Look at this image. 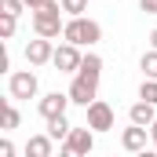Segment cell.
<instances>
[{
	"mask_svg": "<svg viewBox=\"0 0 157 157\" xmlns=\"http://www.w3.org/2000/svg\"><path fill=\"white\" fill-rule=\"evenodd\" d=\"M99 77H102V59H99L95 51H88L84 62H80V70L73 73V80H70V99H73V106H88V102L99 99Z\"/></svg>",
	"mask_w": 157,
	"mask_h": 157,
	"instance_id": "1",
	"label": "cell"
},
{
	"mask_svg": "<svg viewBox=\"0 0 157 157\" xmlns=\"http://www.w3.org/2000/svg\"><path fill=\"white\" fill-rule=\"evenodd\" d=\"M62 0H44L40 7H33V33L37 37H48V40H55V37H62Z\"/></svg>",
	"mask_w": 157,
	"mask_h": 157,
	"instance_id": "2",
	"label": "cell"
},
{
	"mask_svg": "<svg viewBox=\"0 0 157 157\" xmlns=\"http://www.w3.org/2000/svg\"><path fill=\"white\" fill-rule=\"evenodd\" d=\"M62 40H70V44H77V48H91V44L102 40V26H99L95 18H88V15H73V18L62 26Z\"/></svg>",
	"mask_w": 157,
	"mask_h": 157,
	"instance_id": "3",
	"label": "cell"
},
{
	"mask_svg": "<svg viewBox=\"0 0 157 157\" xmlns=\"http://www.w3.org/2000/svg\"><path fill=\"white\" fill-rule=\"evenodd\" d=\"M95 150V128L88 124V128H73L66 139H62V154L66 157H88Z\"/></svg>",
	"mask_w": 157,
	"mask_h": 157,
	"instance_id": "4",
	"label": "cell"
},
{
	"mask_svg": "<svg viewBox=\"0 0 157 157\" xmlns=\"http://www.w3.org/2000/svg\"><path fill=\"white\" fill-rule=\"evenodd\" d=\"M37 91H40V80L33 70H18V73L7 77V95L11 99H37Z\"/></svg>",
	"mask_w": 157,
	"mask_h": 157,
	"instance_id": "5",
	"label": "cell"
},
{
	"mask_svg": "<svg viewBox=\"0 0 157 157\" xmlns=\"http://www.w3.org/2000/svg\"><path fill=\"white\" fill-rule=\"evenodd\" d=\"M80 62H84V55H80L77 44H70V40H62L59 48H55V59H51V66L59 70V73H77Z\"/></svg>",
	"mask_w": 157,
	"mask_h": 157,
	"instance_id": "6",
	"label": "cell"
},
{
	"mask_svg": "<svg viewBox=\"0 0 157 157\" xmlns=\"http://www.w3.org/2000/svg\"><path fill=\"white\" fill-rule=\"evenodd\" d=\"M84 110H88V124H91L95 132H113V124H117V117H113V106H110V102L95 99V102H88Z\"/></svg>",
	"mask_w": 157,
	"mask_h": 157,
	"instance_id": "7",
	"label": "cell"
},
{
	"mask_svg": "<svg viewBox=\"0 0 157 157\" xmlns=\"http://www.w3.org/2000/svg\"><path fill=\"white\" fill-rule=\"evenodd\" d=\"M146 139H150V128L146 124H135V121L121 132V146L128 154H146Z\"/></svg>",
	"mask_w": 157,
	"mask_h": 157,
	"instance_id": "8",
	"label": "cell"
},
{
	"mask_svg": "<svg viewBox=\"0 0 157 157\" xmlns=\"http://www.w3.org/2000/svg\"><path fill=\"white\" fill-rule=\"evenodd\" d=\"M70 91H48L44 99H37V110H40V117L48 121V117H59V113H66L70 110Z\"/></svg>",
	"mask_w": 157,
	"mask_h": 157,
	"instance_id": "9",
	"label": "cell"
},
{
	"mask_svg": "<svg viewBox=\"0 0 157 157\" xmlns=\"http://www.w3.org/2000/svg\"><path fill=\"white\" fill-rule=\"evenodd\" d=\"M51 59H55V44L48 37H37V40L26 44V62H29V66H48Z\"/></svg>",
	"mask_w": 157,
	"mask_h": 157,
	"instance_id": "10",
	"label": "cell"
},
{
	"mask_svg": "<svg viewBox=\"0 0 157 157\" xmlns=\"http://www.w3.org/2000/svg\"><path fill=\"white\" fill-rule=\"evenodd\" d=\"M128 121H135V124H154L157 121V102H146V99H139V102H132L128 106Z\"/></svg>",
	"mask_w": 157,
	"mask_h": 157,
	"instance_id": "11",
	"label": "cell"
},
{
	"mask_svg": "<svg viewBox=\"0 0 157 157\" xmlns=\"http://www.w3.org/2000/svg\"><path fill=\"white\" fill-rule=\"evenodd\" d=\"M51 146H55V139L44 132V135H29V143H26V157H51Z\"/></svg>",
	"mask_w": 157,
	"mask_h": 157,
	"instance_id": "12",
	"label": "cell"
},
{
	"mask_svg": "<svg viewBox=\"0 0 157 157\" xmlns=\"http://www.w3.org/2000/svg\"><path fill=\"white\" fill-rule=\"evenodd\" d=\"M70 132H73V124L66 121V113H59V117H48V135H51L55 143H62Z\"/></svg>",
	"mask_w": 157,
	"mask_h": 157,
	"instance_id": "13",
	"label": "cell"
},
{
	"mask_svg": "<svg viewBox=\"0 0 157 157\" xmlns=\"http://www.w3.org/2000/svg\"><path fill=\"white\" fill-rule=\"evenodd\" d=\"M139 70H143V77H157V48L143 51V59H139Z\"/></svg>",
	"mask_w": 157,
	"mask_h": 157,
	"instance_id": "14",
	"label": "cell"
},
{
	"mask_svg": "<svg viewBox=\"0 0 157 157\" xmlns=\"http://www.w3.org/2000/svg\"><path fill=\"white\" fill-rule=\"evenodd\" d=\"M15 26H18V15H11V11H0V37L11 40L15 37Z\"/></svg>",
	"mask_w": 157,
	"mask_h": 157,
	"instance_id": "15",
	"label": "cell"
},
{
	"mask_svg": "<svg viewBox=\"0 0 157 157\" xmlns=\"http://www.w3.org/2000/svg\"><path fill=\"white\" fill-rule=\"evenodd\" d=\"M18 106H15V102H4V132H15V128H18Z\"/></svg>",
	"mask_w": 157,
	"mask_h": 157,
	"instance_id": "16",
	"label": "cell"
},
{
	"mask_svg": "<svg viewBox=\"0 0 157 157\" xmlns=\"http://www.w3.org/2000/svg\"><path fill=\"white\" fill-rule=\"evenodd\" d=\"M139 99L157 102V77H143V84H139Z\"/></svg>",
	"mask_w": 157,
	"mask_h": 157,
	"instance_id": "17",
	"label": "cell"
},
{
	"mask_svg": "<svg viewBox=\"0 0 157 157\" xmlns=\"http://www.w3.org/2000/svg\"><path fill=\"white\" fill-rule=\"evenodd\" d=\"M62 11L73 18V15H84L88 11V0H62Z\"/></svg>",
	"mask_w": 157,
	"mask_h": 157,
	"instance_id": "18",
	"label": "cell"
},
{
	"mask_svg": "<svg viewBox=\"0 0 157 157\" xmlns=\"http://www.w3.org/2000/svg\"><path fill=\"white\" fill-rule=\"evenodd\" d=\"M0 11H11V15H22V11H26V0H0Z\"/></svg>",
	"mask_w": 157,
	"mask_h": 157,
	"instance_id": "19",
	"label": "cell"
},
{
	"mask_svg": "<svg viewBox=\"0 0 157 157\" xmlns=\"http://www.w3.org/2000/svg\"><path fill=\"white\" fill-rule=\"evenodd\" d=\"M0 157H15V146H11V139H0Z\"/></svg>",
	"mask_w": 157,
	"mask_h": 157,
	"instance_id": "20",
	"label": "cell"
},
{
	"mask_svg": "<svg viewBox=\"0 0 157 157\" xmlns=\"http://www.w3.org/2000/svg\"><path fill=\"white\" fill-rule=\"evenodd\" d=\"M139 7H143L146 15H157V0H139Z\"/></svg>",
	"mask_w": 157,
	"mask_h": 157,
	"instance_id": "21",
	"label": "cell"
},
{
	"mask_svg": "<svg viewBox=\"0 0 157 157\" xmlns=\"http://www.w3.org/2000/svg\"><path fill=\"white\" fill-rule=\"evenodd\" d=\"M150 146H154V150H157V121H154V124H150Z\"/></svg>",
	"mask_w": 157,
	"mask_h": 157,
	"instance_id": "22",
	"label": "cell"
},
{
	"mask_svg": "<svg viewBox=\"0 0 157 157\" xmlns=\"http://www.w3.org/2000/svg\"><path fill=\"white\" fill-rule=\"evenodd\" d=\"M40 4H44V0H26V7H29V11H33V7H40Z\"/></svg>",
	"mask_w": 157,
	"mask_h": 157,
	"instance_id": "23",
	"label": "cell"
},
{
	"mask_svg": "<svg viewBox=\"0 0 157 157\" xmlns=\"http://www.w3.org/2000/svg\"><path fill=\"white\" fill-rule=\"evenodd\" d=\"M150 48H157V29H154V33H150Z\"/></svg>",
	"mask_w": 157,
	"mask_h": 157,
	"instance_id": "24",
	"label": "cell"
}]
</instances>
